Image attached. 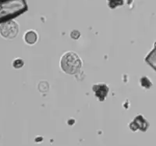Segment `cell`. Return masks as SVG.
Masks as SVG:
<instances>
[{"label":"cell","instance_id":"277c9868","mask_svg":"<svg viewBox=\"0 0 156 146\" xmlns=\"http://www.w3.org/2000/svg\"><path fill=\"white\" fill-rule=\"evenodd\" d=\"M148 123L144 117L140 115L136 116L133 121L129 124V128L133 131H136V130H140L142 131H145L148 128Z\"/></svg>","mask_w":156,"mask_h":146},{"label":"cell","instance_id":"8992f818","mask_svg":"<svg viewBox=\"0 0 156 146\" xmlns=\"http://www.w3.org/2000/svg\"><path fill=\"white\" fill-rule=\"evenodd\" d=\"M24 41L25 42L28 44V45H34L37 42V39H38V36L36 31L34 30H27V32L24 34Z\"/></svg>","mask_w":156,"mask_h":146},{"label":"cell","instance_id":"52a82bcc","mask_svg":"<svg viewBox=\"0 0 156 146\" xmlns=\"http://www.w3.org/2000/svg\"><path fill=\"white\" fill-rule=\"evenodd\" d=\"M145 61L156 71V44L151 52L147 55Z\"/></svg>","mask_w":156,"mask_h":146},{"label":"cell","instance_id":"6da1fadb","mask_svg":"<svg viewBox=\"0 0 156 146\" xmlns=\"http://www.w3.org/2000/svg\"><path fill=\"white\" fill-rule=\"evenodd\" d=\"M27 9L26 0H0V23L11 20Z\"/></svg>","mask_w":156,"mask_h":146},{"label":"cell","instance_id":"7a4b0ae2","mask_svg":"<svg viewBox=\"0 0 156 146\" xmlns=\"http://www.w3.org/2000/svg\"><path fill=\"white\" fill-rule=\"evenodd\" d=\"M83 62L80 56L73 51H68L61 56L60 67L65 73L74 75L79 73Z\"/></svg>","mask_w":156,"mask_h":146},{"label":"cell","instance_id":"ba28073f","mask_svg":"<svg viewBox=\"0 0 156 146\" xmlns=\"http://www.w3.org/2000/svg\"><path fill=\"white\" fill-rule=\"evenodd\" d=\"M24 62L22 59H16L13 61L12 62V65H13V67L16 68V69H20V68L23 67Z\"/></svg>","mask_w":156,"mask_h":146},{"label":"cell","instance_id":"5b68a950","mask_svg":"<svg viewBox=\"0 0 156 146\" xmlns=\"http://www.w3.org/2000/svg\"><path fill=\"white\" fill-rule=\"evenodd\" d=\"M92 89L95 97H97L98 99L101 101H103L105 99L108 91H109V88H108V86L105 84H102V83L94 84Z\"/></svg>","mask_w":156,"mask_h":146},{"label":"cell","instance_id":"3957f363","mask_svg":"<svg viewBox=\"0 0 156 146\" xmlns=\"http://www.w3.org/2000/svg\"><path fill=\"white\" fill-rule=\"evenodd\" d=\"M19 32V25L12 20L4 22L0 25V34L6 39H12L16 37Z\"/></svg>","mask_w":156,"mask_h":146}]
</instances>
